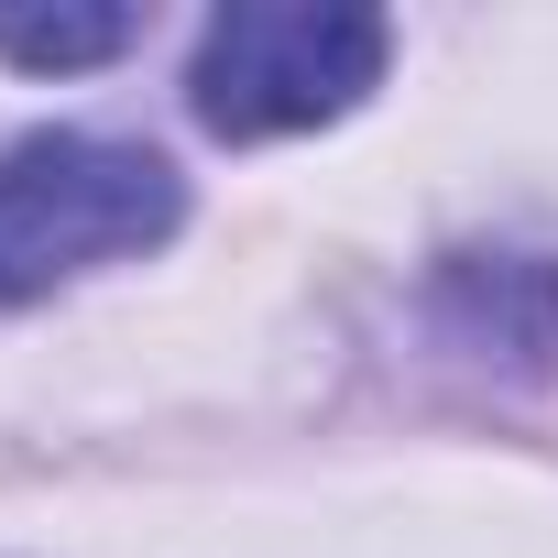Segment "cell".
I'll list each match as a JSON object with an SVG mask.
<instances>
[{
	"mask_svg": "<svg viewBox=\"0 0 558 558\" xmlns=\"http://www.w3.org/2000/svg\"><path fill=\"white\" fill-rule=\"evenodd\" d=\"M186 186L165 154L110 143V132H23L0 154V307L56 296L99 263H143L175 241Z\"/></svg>",
	"mask_w": 558,
	"mask_h": 558,
	"instance_id": "cell-1",
	"label": "cell"
},
{
	"mask_svg": "<svg viewBox=\"0 0 558 558\" xmlns=\"http://www.w3.org/2000/svg\"><path fill=\"white\" fill-rule=\"evenodd\" d=\"M132 34H143L132 12H0V56L12 66H99Z\"/></svg>",
	"mask_w": 558,
	"mask_h": 558,
	"instance_id": "cell-3",
	"label": "cell"
},
{
	"mask_svg": "<svg viewBox=\"0 0 558 558\" xmlns=\"http://www.w3.org/2000/svg\"><path fill=\"white\" fill-rule=\"evenodd\" d=\"M395 34L362 0H230L197 34L186 110L219 143H274V132H318L373 99Z\"/></svg>",
	"mask_w": 558,
	"mask_h": 558,
	"instance_id": "cell-2",
	"label": "cell"
}]
</instances>
